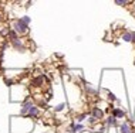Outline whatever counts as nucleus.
<instances>
[{"label": "nucleus", "instance_id": "nucleus-1", "mask_svg": "<svg viewBox=\"0 0 135 133\" xmlns=\"http://www.w3.org/2000/svg\"><path fill=\"white\" fill-rule=\"evenodd\" d=\"M14 29H16L17 33L23 34V33H26V31H27V24L23 23L22 20H17V21L14 23Z\"/></svg>", "mask_w": 135, "mask_h": 133}, {"label": "nucleus", "instance_id": "nucleus-2", "mask_svg": "<svg viewBox=\"0 0 135 133\" xmlns=\"http://www.w3.org/2000/svg\"><path fill=\"white\" fill-rule=\"evenodd\" d=\"M121 133H132L129 125H128V123H122V125H121Z\"/></svg>", "mask_w": 135, "mask_h": 133}, {"label": "nucleus", "instance_id": "nucleus-3", "mask_svg": "<svg viewBox=\"0 0 135 133\" xmlns=\"http://www.w3.org/2000/svg\"><path fill=\"white\" fill-rule=\"evenodd\" d=\"M37 113H39V110H37L36 106H32L29 110V116H37Z\"/></svg>", "mask_w": 135, "mask_h": 133}, {"label": "nucleus", "instance_id": "nucleus-4", "mask_svg": "<svg viewBox=\"0 0 135 133\" xmlns=\"http://www.w3.org/2000/svg\"><path fill=\"white\" fill-rule=\"evenodd\" d=\"M124 110H121V109H115L114 110V116H117V118H124Z\"/></svg>", "mask_w": 135, "mask_h": 133}, {"label": "nucleus", "instance_id": "nucleus-5", "mask_svg": "<svg viewBox=\"0 0 135 133\" xmlns=\"http://www.w3.org/2000/svg\"><path fill=\"white\" fill-rule=\"evenodd\" d=\"M30 108H32V103H30V102H27V103L23 106V109H22V113H26L27 110H30Z\"/></svg>", "mask_w": 135, "mask_h": 133}, {"label": "nucleus", "instance_id": "nucleus-6", "mask_svg": "<svg viewBox=\"0 0 135 133\" xmlns=\"http://www.w3.org/2000/svg\"><path fill=\"white\" fill-rule=\"evenodd\" d=\"M102 116V112L100 109H94V118H101Z\"/></svg>", "mask_w": 135, "mask_h": 133}, {"label": "nucleus", "instance_id": "nucleus-7", "mask_svg": "<svg viewBox=\"0 0 135 133\" xmlns=\"http://www.w3.org/2000/svg\"><path fill=\"white\" fill-rule=\"evenodd\" d=\"M108 125H111V126L115 125V116H110L108 118Z\"/></svg>", "mask_w": 135, "mask_h": 133}, {"label": "nucleus", "instance_id": "nucleus-8", "mask_svg": "<svg viewBox=\"0 0 135 133\" xmlns=\"http://www.w3.org/2000/svg\"><path fill=\"white\" fill-rule=\"evenodd\" d=\"M13 44H14V47H17V48H22L23 47L22 41H19V40H14V41H13Z\"/></svg>", "mask_w": 135, "mask_h": 133}, {"label": "nucleus", "instance_id": "nucleus-9", "mask_svg": "<svg viewBox=\"0 0 135 133\" xmlns=\"http://www.w3.org/2000/svg\"><path fill=\"white\" fill-rule=\"evenodd\" d=\"M20 20H22L23 23H26V24L29 23V17H23V19H20Z\"/></svg>", "mask_w": 135, "mask_h": 133}]
</instances>
